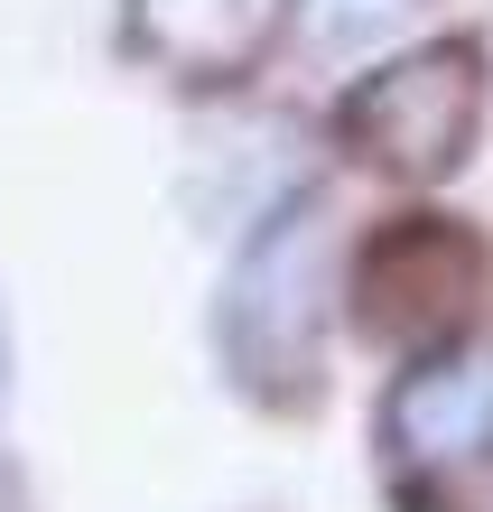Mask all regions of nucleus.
Masks as SVG:
<instances>
[{"label":"nucleus","instance_id":"nucleus-1","mask_svg":"<svg viewBox=\"0 0 493 512\" xmlns=\"http://www.w3.org/2000/svg\"><path fill=\"white\" fill-rule=\"evenodd\" d=\"M326 298H335V215H326V196H298L289 215H270V233L224 289L233 373L242 382H298L317 336H326Z\"/></svg>","mask_w":493,"mask_h":512},{"label":"nucleus","instance_id":"nucleus-2","mask_svg":"<svg viewBox=\"0 0 493 512\" xmlns=\"http://www.w3.org/2000/svg\"><path fill=\"white\" fill-rule=\"evenodd\" d=\"M484 112V75H475V47H428L410 66H382L363 94L345 103V131L373 149L382 168H419L438 177L456 168V149H466Z\"/></svg>","mask_w":493,"mask_h":512},{"label":"nucleus","instance_id":"nucleus-3","mask_svg":"<svg viewBox=\"0 0 493 512\" xmlns=\"http://www.w3.org/2000/svg\"><path fill=\"white\" fill-rule=\"evenodd\" d=\"M391 447L419 466H466L493 447V345H466L447 364H419L391 391Z\"/></svg>","mask_w":493,"mask_h":512},{"label":"nucleus","instance_id":"nucleus-4","mask_svg":"<svg viewBox=\"0 0 493 512\" xmlns=\"http://www.w3.org/2000/svg\"><path fill=\"white\" fill-rule=\"evenodd\" d=\"M410 19V0H298V38L317 56H363Z\"/></svg>","mask_w":493,"mask_h":512}]
</instances>
